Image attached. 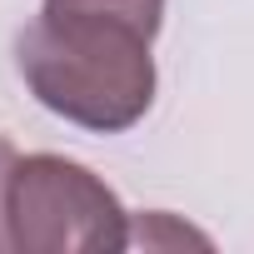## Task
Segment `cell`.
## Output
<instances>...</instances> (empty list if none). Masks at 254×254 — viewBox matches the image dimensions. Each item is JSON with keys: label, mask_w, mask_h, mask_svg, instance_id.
Here are the masks:
<instances>
[{"label": "cell", "mask_w": 254, "mask_h": 254, "mask_svg": "<svg viewBox=\"0 0 254 254\" xmlns=\"http://www.w3.org/2000/svg\"><path fill=\"white\" fill-rule=\"evenodd\" d=\"M5 229L20 254H120L130 214L120 194L80 160L20 155L5 185Z\"/></svg>", "instance_id": "obj_2"}, {"label": "cell", "mask_w": 254, "mask_h": 254, "mask_svg": "<svg viewBox=\"0 0 254 254\" xmlns=\"http://www.w3.org/2000/svg\"><path fill=\"white\" fill-rule=\"evenodd\" d=\"M155 35L100 10H50L20 30L15 65L25 90L60 120L95 135H120L155 105Z\"/></svg>", "instance_id": "obj_1"}, {"label": "cell", "mask_w": 254, "mask_h": 254, "mask_svg": "<svg viewBox=\"0 0 254 254\" xmlns=\"http://www.w3.org/2000/svg\"><path fill=\"white\" fill-rule=\"evenodd\" d=\"M15 145L10 140H0V254L10 249V229H5V185H10V170H15Z\"/></svg>", "instance_id": "obj_4"}, {"label": "cell", "mask_w": 254, "mask_h": 254, "mask_svg": "<svg viewBox=\"0 0 254 254\" xmlns=\"http://www.w3.org/2000/svg\"><path fill=\"white\" fill-rule=\"evenodd\" d=\"M50 10H100V15H120L150 35H160L165 25V0H45Z\"/></svg>", "instance_id": "obj_3"}]
</instances>
